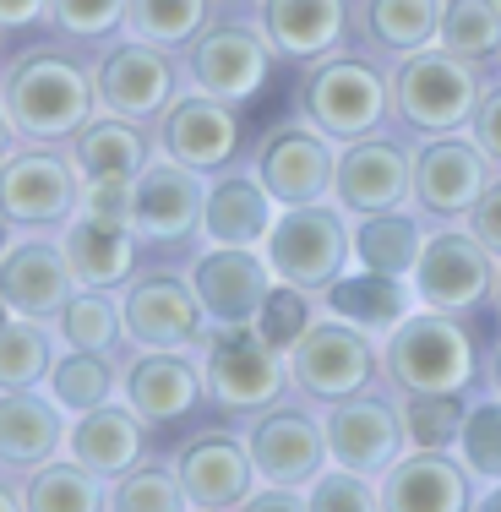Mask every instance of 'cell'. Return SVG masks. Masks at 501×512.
I'll list each match as a JSON object with an SVG mask.
<instances>
[{
	"instance_id": "49",
	"label": "cell",
	"mask_w": 501,
	"mask_h": 512,
	"mask_svg": "<svg viewBox=\"0 0 501 512\" xmlns=\"http://www.w3.org/2000/svg\"><path fill=\"white\" fill-rule=\"evenodd\" d=\"M262 507H273V512H295V507H305V496H300V485H267V491H251L246 512H262Z\"/></svg>"
},
{
	"instance_id": "33",
	"label": "cell",
	"mask_w": 501,
	"mask_h": 512,
	"mask_svg": "<svg viewBox=\"0 0 501 512\" xmlns=\"http://www.w3.org/2000/svg\"><path fill=\"white\" fill-rule=\"evenodd\" d=\"M420 251H425L420 224H414L409 213H398V207L360 218V229H354V262L371 267V273H393V278L409 273V278H414Z\"/></svg>"
},
{
	"instance_id": "38",
	"label": "cell",
	"mask_w": 501,
	"mask_h": 512,
	"mask_svg": "<svg viewBox=\"0 0 501 512\" xmlns=\"http://www.w3.org/2000/svg\"><path fill=\"white\" fill-rule=\"evenodd\" d=\"M126 28L148 44L175 50V44H191L207 28V0H131Z\"/></svg>"
},
{
	"instance_id": "9",
	"label": "cell",
	"mask_w": 501,
	"mask_h": 512,
	"mask_svg": "<svg viewBox=\"0 0 501 512\" xmlns=\"http://www.w3.org/2000/svg\"><path fill=\"white\" fill-rule=\"evenodd\" d=\"M273 44L267 33H251L240 22H207V28L191 39V88L197 93H213L224 104H246L262 93L267 82V66H273Z\"/></svg>"
},
{
	"instance_id": "13",
	"label": "cell",
	"mask_w": 501,
	"mask_h": 512,
	"mask_svg": "<svg viewBox=\"0 0 501 512\" xmlns=\"http://www.w3.org/2000/svg\"><path fill=\"white\" fill-rule=\"evenodd\" d=\"M273 284V262L256 256L251 246H213L191 267V289H197L207 322H256Z\"/></svg>"
},
{
	"instance_id": "10",
	"label": "cell",
	"mask_w": 501,
	"mask_h": 512,
	"mask_svg": "<svg viewBox=\"0 0 501 512\" xmlns=\"http://www.w3.org/2000/svg\"><path fill=\"white\" fill-rule=\"evenodd\" d=\"M207 213V186L202 169L180 164V158H148L137 180H131V229L142 240H158V246H175L191 229H202Z\"/></svg>"
},
{
	"instance_id": "19",
	"label": "cell",
	"mask_w": 501,
	"mask_h": 512,
	"mask_svg": "<svg viewBox=\"0 0 501 512\" xmlns=\"http://www.w3.org/2000/svg\"><path fill=\"white\" fill-rule=\"evenodd\" d=\"M202 322H207V311H202L197 289L169 273H148L126 289V333L142 349H191L207 338Z\"/></svg>"
},
{
	"instance_id": "7",
	"label": "cell",
	"mask_w": 501,
	"mask_h": 512,
	"mask_svg": "<svg viewBox=\"0 0 501 512\" xmlns=\"http://www.w3.org/2000/svg\"><path fill=\"white\" fill-rule=\"evenodd\" d=\"M501 267H496V251L485 246L474 229H442V235L425 240L420 251V267H414V295L425 300L431 311H474L485 306V295L496 289Z\"/></svg>"
},
{
	"instance_id": "6",
	"label": "cell",
	"mask_w": 501,
	"mask_h": 512,
	"mask_svg": "<svg viewBox=\"0 0 501 512\" xmlns=\"http://www.w3.org/2000/svg\"><path fill=\"white\" fill-rule=\"evenodd\" d=\"M300 104H305V120L316 131H327L338 142H354V137H371L382 126V115L393 109V82L371 60L338 55V60H322L305 77Z\"/></svg>"
},
{
	"instance_id": "34",
	"label": "cell",
	"mask_w": 501,
	"mask_h": 512,
	"mask_svg": "<svg viewBox=\"0 0 501 512\" xmlns=\"http://www.w3.org/2000/svg\"><path fill=\"white\" fill-rule=\"evenodd\" d=\"M22 507H39V512H93L109 507L104 485L93 469H82L77 458L71 463H44L33 469V480L22 485Z\"/></svg>"
},
{
	"instance_id": "27",
	"label": "cell",
	"mask_w": 501,
	"mask_h": 512,
	"mask_svg": "<svg viewBox=\"0 0 501 512\" xmlns=\"http://www.w3.org/2000/svg\"><path fill=\"white\" fill-rule=\"evenodd\" d=\"M66 420H60L55 398H39L33 387H6V404H0V453H6V469H44L60 442H66Z\"/></svg>"
},
{
	"instance_id": "22",
	"label": "cell",
	"mask_w": 501,
	"mask_h": 512,
	"mask_svg": "<svg viewBox=\"0 0 501 512\" xmlns=\"http://www.w3.org/2000/svg\"><path fill=\"white\" fill-rule=\"evenodd\" d=\"M207 376L197 360H186L180 349H148L126 365V404L148 425H175L186 414H197Z\"/></svg>"
},
{
	"instance_id": "39",
	"label": "cell",
	"mask_w": 501,
	"mask_h": 512,
	"mask_svg": "<svg viewBox=\"0 0 501 512\" xmlns=\"http://www.w3.org/2000/svg\"><path fill=\"white\" fill-rule=\"evenodd\" d=\"M463 409L458 393H409V404H403V431H409L414 447H425V453H447V447H458V431H463Z\"/></svg>"
},
{
	"instance_id": "20",
	"label": "cell",
	"mask_w": 501,
	"mask_h": 512,
	"mask_svg": "<svg viewBox=\"0 0 501 512\" xmlns=\"http://www.w3.org/2000/svg\"><path fill=\"white\" fill-rule=\"evenodd\" d=\"M251 458H256V474L267 485H311L333 453H327V431L311 414L267 409L251 425Z\"/></svg>"
},
{
	"instance_id": "40",
	"label": "cell",
	"mask_w": 501,
	"mask_h": 512,
	"mask_svg": "<svg viewBox=\"0 0 501 512\" xmlns=\"http://www.w3.org/2000/svg\"><path fill=\"white\" fill-rule=\"evenodd\" d=\"M120 322L126 311H115V300L104 289H88V295H71L66 311H60V338L66 349H115Z\"/></svg>"
},
{
	"instance_id": "45",
	"label": "cell",
	"mask_w": 501,
	"mask_h": 512,
	"mask_svg": "<svg viewBox=\"0 0 501 512\" xmlns=\"http://www.w3.org/2000/svg\"><path fill=\"white\" fill-rule=\"evenodd\" d=\"M50 17L71 39H104L131 17V0H50Z\"/></svg>"
},
{
	"instance_id": "18",
	"label": "cell",
	"mask_w": 501,
	"mask_h": 512,
	"mask_svg": "<svg viewBox=\"0 0 501 512\" xmlns=\"http://www.w3.org/2000/svg\"><path fill=\"white\" fill-rule=\"evenodd\" d=\"M491 186V175H485V148L469 137H431L420 153H414V202L425 207L431 218H458L469 213L474 202H480V191Z\"/></svg>"
},
{
	"instance_id": "15",
	"label": "cell",
	"mask_w": 501,
	"mask_h": 512,
	"mask_svg": "<svg viewBox=\"0 0 501 512\" xmlns=\"http://www.w3.org/2000/svg\"><path fill=\"white\" fill-rule=\"evenodd\" d=\"M327 131L316 126H278L273 137L256 148V175L267 180L284 207H300V202H322L338 180V153L327 148Z\"/></svg>"
},
{
	"instance_id": "41",
	"label": "cell",
	"mask_w": 501,
	"mask_h": 512,
	"mask_svg": "<svg viewBox=\"0 0 501 512\" xmlns=\"http://www.w3.org/2000/svg\"><path fill=\"white\" fill-rule=\"evenodd\" d=\"M458 463L474 474V480H501V398H485L463 414L458 431Z\"/></svg>"
},
{
	"instance_id": "53",
	"label": "cell",
	"mask_w": 501,
	"mask_h": 512,
	"mask_svg": "<svg viewBox=\"0 0 501 512\" xmlns=\"http://www.w3.org/2000/svg\"><path fill=\"white\" fill-rule=\"evenodd\" d=\"M496 295H501V278H496Z\"/></svg>"
},
{
	"instance_id": "2",
	"label": "cell",
	"mask_w": 501,
	"mask_h": 512,
	"mask_svg": "<svg viewBox=\"0 0 501 512\" xmlns=\"http://www.w3.org/2000/svg\"><path fill=\"white\" fill-rule=\"evenodd\" d=\"M387 376L403 393H463L474 382V344L452 311H409L387 338Z\"/></svg>"
},
{
	"instance_id": "31",
	"label": "cell",
	"mask_w": 501,
	"mask_h": 512,
	"mask_svg": "<svg viewBox=\"0 0 501 512\" xmlns=\"http://www.w3.org/2000/svg\"><path fill=\"white\" fill-rule=\"evenodd\" d=\"M327 311L344 316L354 327H393L409 316V284L393 273H371V267H360V273H344L338 284H327Z\"/></svg>"
},
{
	"instance_id": "16",
	"label": "cell",
	"mask_w": 501,
	"mask_h": 512,
	"mask_svg": "<svg viewBox=\"0 0 501 512\" xmlns=\"http://www.w3.org/2000/svg\"><path fill=\"white\" fill-rule=\"evenodd\" d=\"M327 431V453L333 463H344V469H360V474H387L403 453V442H409V431H403V414L387 404V398H338L333 409H327L322 420Z\"/></svg>"
},
{
	"instance_id": "36",
	"label": "cell",
	"mask_w": 501,
	"mask_h": 512,
	"mask_svg": "<svg viewBox=\"0 0 501 512\" xmlns=\"http://www.w3.org/2000/svg\"><path fill=\"white\" fill-rule=\"evenodd\" d=\"M50 371H55V344L39 327V316L6 311V327H0V376H6V387H39L50 382Z\"/></svg>"
},
{
	"instance_id": "35",
	"label": "cell",
	"mask_w": 501,
	"mask_h": 512,
	"mask_svg": "<svg viewBox=\"0 0 501 512\" xmlns=\"http://www.w3.org/2000/svg\"><path fill=\"white\" fill-rule=\"evenodd\" d=\"M109 387H115L109 349H71V355H60L55 371H50V398L66 414H88V409L109 404Z\"/></svg>"
},
{
	"instance_id": "43",
	"label": "cell",
	"mask_w": 501,
	"mask_h": 512,
	"mask_svg": "<svg viewBox=\"0 0 501 512\" xmlns=\"http://www.w3.org/2000/svg\"><path fill=\"white\" fill-rule=\"evenodd\" d=\"M109 507H115V512H169V507H186V491H180V474L131 469V474H120V480H115Z\"/></svg>"
},
{
	"instance_id": "14",
	"label": "cell",
	"mask_w": 501,
	"mask_h": 512,
	"mask_svg": "<svg viewBox=\"0 0 501 512\" xmlns=\"http://www.w3.org/2000/svg\"><path fill=\"white\" fill-rule=\"evenodd\" d=\"M333 197L344 213L354 218H371L398 207L403 197H414V158L387 137H354L344 153H338V180H333Z\"/></svg>"
},
{
	"instance_id": "29",
	"label": "cell",
	"mask_w": 501,
	"mask_h": 512,
	"mask_svg": "<svg viewBox=\"0 0 501 512\" xmlns=\"http://www.w3.org/2000/svg\"><path fill=\"white\" fill-rule=\"evenodd\" d=\"M137 229L131 224H115V218H93V213H77L66 224V256H71V273H77V284L88 289H109L120 284V278L131 273V262H137Z\"/></svg>"
},
{
	"instance_id": "51",
	"label": "cell",
	"mask_w": 501,
	"mask_h": 512,
	"mask_svg": "<svg viewBox=\"0 0 501 512\" xmlns=\"http://www.w3.org/2000/svg\"><path fill=\"white\" fill-rule=\"evenodd\" d=\"M480 507H485V512H501V480L491 485V496H480Z\"/></svg>"
},
{
	"instance_id": "26",
	"label": "cell",
	"mask_w": 501,
	"mask_h": 512,
	"mask_svg": "<svg viewBox=\"0 0 501 512\" xmlns=\"http://www.w3.org/2000/svg\"><path fill=\"white\" fill-rule=\"evenodd\" d=\"M66 453L93 469L99 480H120V474L142 469V414L137 409H115V404H99L88 414H77L66 436Z\"/></svg>"
},
{
	"instance_id": "28",
	"label": "cell",
	"mask_w": 501,
	"mask_h": 512,
	"mask_svg": "<svg viewBox=\"0 0 501 512\" xmlns=\"http://www.w3.org/2000/svg\"><path fill=\"white\" fill-rule=\"evenodd\" d=\"M344 0H262V33L284 60H322L344 39Z\"/></svg>"
},
{
	"instance_id": "3",
	"label": "cell",
	"mask_w": 501,
	"mask_h": 512,
	"mask_svg": "<svg viewBox=\"0 0 501 512\" xmlns=\"http://www.w3.org/2000/svg\"><path fill=\"white\" fill-rule=\"evenodd\" d=\"M349 256H354V229L344 224L338 207L300 202V207H284L273 218L267 262H273L278 284H295L305 295H327V284L344 278Z\"/></svg>"
},
{
	"instance_id": "47",
	"label": "cell",
	"mask_w": 501,
	"mask_h": 512,
	"mask_svg": "<svg viewBox=\"0 0 501 512\" xmlns=\"http://www.w3.org/2000/svg\"><path fill=\"white\" fill-rule=\"evenodd\" d=\"M469 229L501 256V180H491V186L480 191V202L469 207Z\"/></svg>"
},
{
	"instance_id": "46",
	"label": "cell",
	"mask_w": 501,
	"mask_h": 512,
	"mask_svg": "<svg viewBox=\"0 0 501 512\" xmlns=\"http://www.w3.org/2000/svg\"><path fill=\"white\" fill-rule=\"evenodd\" d=\"M82 213L115 218V224H131V180H120V175L88 180V186H82Z\"/></svg>"
},
{
	"instance_id": "42",
	"label": "cell",
	"mask_w": 501,
	"mask_h": 512,
	"mask_svg": "<svg viewBox=\"0 0 501 512\" xmlns=\"http://www.w3.org/2000/svg\"><path fill=\"white\" fill-rule=\"evenodd\" d=\"M311 512H376L382 507V485H371V474L360 469H322L311 480V496H305Z\"/></svg>"
},
{
	"instance_id": "25",
	"label": "cell",
	"mask_w": 501,
	"mask_h": 512,
	"mask_svg": "<svg viewBox=\"0 0 501 512\" xmlns=\"http://www.w3.org/2000/svg\"><path fill=\"white\" fill-rule=\"evenodd\" d=\"M382 507L387 512H458L469 507V469L420 447L414 458H398L382 474Z\"/></svg>"
},
{
	"instance_id": "21",
	"label": "cell",
	"mask_w": 501,
	"mask_h": 512,
	"mask_svg": "<svg viewBox=\"0 0 501 512\" xmlns=\"http://www.w3.org/2000/svg\"><path fill=\"white\" fill-rule=\"evenodd\" d=\"M240 148V115L235 104L213 99V93H191V99H175L164 115V153L180 158L191 169H224Z\"/></svg>"
},
{
	"instance_id": "5",
	"label": "cell",
	"mask_w": 501,
	"mask_h": 512,
	"mask_svg": "<svg viewBox=\"0 0 501 512\" xmlns=\"http://www.w3.org/2000/svg\"><path fill=\"white\" fill-rule=\"evenodd\" d=\"M480 99L485 93H480V82H474V66L463 55H452L447 44L442 50L431 44V50L403 55V66L393 77V109L414 131H431V137L469 126Z\"/></svg>"
},
{
	"instance_id": "32",
	"label": "cell",
	"mask_w": 501,
	"mask_h": 512,
	"mask_svg": "<svg viewBox=\"0 0 501 512\" xmlns=\"http://www.w3.org/2000/svg\"><path fill=\"white\" fill-rule=\"evenodd\" d=\"M71 164L82 169V180H99V175L137 180L142 169H148V137L137 131V120L104 115V120H93V126L77 137Z\"/></svg>"
},
{
	"instance_id": "17",
	"label": "cell",
	"mask_w": 501,
	"mask_h": 512,
	"mask_svg": "<svg viewBox=\"0 0 501 512\" xmlns=\"http://www.w3.org/2000/svg\"><path fill=\"white\" fill-rule=\"evenodd\" d=\"M6 224L11 229H50L66 224L71 207L82 202L77 191V164L60 153H6Z\"/></svg>"
},
{
	"instance_id": "4",
	"label": "cell",
	"mask_w": 501,
	"mask_h": 512,
	"mask_svg": "<svg viewBox=\"0 0 501 512\" xmlns=\"http://www.w3.org/2000/svg\"><path fill=\"white\" fill-rule=\"evenodd\" d=\"M202 376H207V393H213L218 404L246 409V414L278 404L284 387L295 382V376H289V355L267 344L256 322H213Z\"/></svg>"
},
{
	"instance_id": "44",
	"label": "cell",
	"mask_w": 501,
	"mask_h": 512,
	"mask_svg": "<svg viewBox=\"0 0 501 512\" xmlns=\"http://www.w3.org/2000/svg\"><path fill=\"white\" fill-rule=\"evenodd\" d=\"M256 327H262V338L273 349H295L300 344V333L311 327V295L305 289H295V284H273V295H267V306H262V316H256Z\"/></svg>"
},
{
	"instance_id": "48",
	"label": "cell",
	"mask_w": 501,
	"mask_h": 512,
	"mask_svg": "<svg viewBox=\"0 0 501 512\" xmlns=\"http://www.w3.org/2000/svg\"><path fill=\"white\" fill-rule=\"evenodd\" d=\"M474 142L485 148L491 164H501V88H491L480 99V109H474Z\"/></svg>"
},
{
	"instance_id": "30",
	"label": "cell",
	"mask_w": 501,
	"mask_h": 512,
	"mask_svg": "<svg viewBox=\"0 0 501 512\" xmlns=\"http://www.w3.org/2000/svg\"><path fill=\"white\" fill-rule=\"evenodd\" d=\"M360 33L382 55H414L442 39V0H360Z\"/></svg>"
},
{
	"instance_id": "11",
	"label": "cell",
	"mask_w": 501,
	"mask_h": 512,
	"mask_svg": "<svg viewBox=\"0 0 501 512\" xmlns=\"http://www.w3.org/2000/svg\"><path fill=\"white\" fill-rule=\"evenodd\" d=\"M93 88H99L104 115H120V120H137L142 126L153 115H169V104H175V66L164 60V44L126 39L99 60Z\"/></svg>"
},
{
	"instance_id": "24",
	"label": "cell",
	"mask_w": 501,
	"mask_h": 512,
	"mask_svg": "<svg viewBox=\"0 0 501 512\" xmlns=\"http://www.w3.org/2000/svg\"><path fill=\"white\" fill-rule=\"evenodd\" d=\"M273 191L262 175H218L207 186L202 235L213 246H267L273 235Z\"/></svg>"
},
{
	"instance_id": "23",
	"label": "cell",
	"mask_w": 501,
	"mask_h": 512,
	"mask_svg": "<svg viewBox=\"0 0 501 512\" xmlns=\"http://www.w3.org/2000/svg\"><path fill=\"white\" fill-rule=\"evenodd\" d=\"M77 273H71V256L66 246H44V240H11L6 246V311L17 316H60L66 300L77 295Z\"/></svg>"
},
{
	"instance_id": "12",
	"label": "cell",
	"mask_w": 501,
	"mask_h": 512,
	"mask_svg": "<svg viewBox=\"0 0 501 512\" xmlns=\"http://www.w3.org/2000/svg\"><path fill=\"white\" fill-rule=\"evenodd\" d=\"M175 474H180V491H186V507L229 512L251 502L256 458H251V442H235L229 431H202L180 447Z\"/></svg>"
},
{
	"instance_id": "37",
	"label": "cell",
	"mask_w": 501,
	"mask_h": 512,
	"mask_svg": "<svg viewBox=\"0 0 501 512\" xmlns=\"http://www.w3.org/2000/svg\"><path fill=\"white\" fill-rule=\"evenodd\" d=\"M442 44L469 66L501 55V0H442Z\"/></svg>"
},
{
	"instance_id": "8",
	"label": "cell",
	"mask_w": 501,
	"mask_h": 512,
	"mask_svg": "<svg viewBox=\"0 0 501 512\" xmlns=\"http://www.w3.org/2000/svg\"><path fill=\"white\" fill-rule=\"evenodd\" d=\"M289 376L322 404H338V398H354L371 387L376 376V349L365 338V327L354 322H311L300 333V344L289 349Z\"/></svg>"
},
{
	"instance_id": "52",
	"label": "cell",
	"mask_w": 501,
	"mask_h": 512,
	"mask_svg": "<svg viewBox=\"0 0 501 512\" xmlns=\"http://www.w3.org/2000/svg\"><path fill=\"white\" fill-rule=\"evenodd\" d=\"M496 387H501V349H496Z\"/></svg>"
},
{
	"instance_id": "50",
	"label": "cell",
	"mask_w": 501,
	"mask_h": 512,
	"mask_svg": "<svg viewBox=\"0 0 501 512\" xmlns=\"http://www.w3.org/2000/svg\"><path fill=\"white\" fill-rule=\"evenodd\" d=\"M44 11H50V0H0V22H6V28H28Z\"/></svg>"
},
{
	"instance_id": "1",
	"label": "cell",
	"mask_w": 501,
	"mask_h": 512,
	"mask_svg": "<svg viewBox=\"0 0 501 512\" xmlns=\"http://www.w3.org/2000/svg\"><path fill=\"white\" fill-rule=\"evenodd\" d=\"M99 88L60 50H28L6 71V126L28 142H77L93 126Z\"/></svg>"
}]
</instances>
